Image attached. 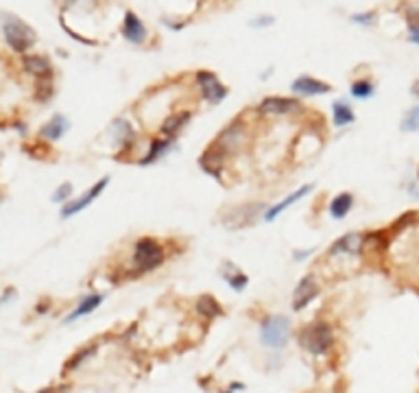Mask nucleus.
Returning a JSON list of instances; mask_svg holds the SVG:
<instances>
[{"instance_id":"obj_18","label":"nucleus","mask_w":419,"mask_h":393,"mask_svg":"<svg viewBox=\"0 0 419 393\" xmlns=\"http://www.w3.org/2000/svg\"><path fill=\"white\" fill-rule=\"evenodd\" d=\"M223 155L225 151L221 147H214L212 151H208L204 157H201V166L204 171L212 173V175H218V171H221V164H223Z\"/></svg>"},{"instance_id":"obj_15","label":"nucleus","mask_w":419,"mask_h":393,"mask_svg":"<svg viewBox=\"0 0 419 393\" xmlns=\"http://www.w3.org/2000/svg\"><path fill=\"white\" fill-rule=\"evenodd\" d=\"M22 64H24V70H29V73L35 77H50V73H52L50 62L42 55H27Z\"/></svg>"},{"instance_id":"obj_10","label":"nucleus","mask_w":419,"mask_h":393,"mask_svg":"<svg viewBox=\"0 0 419 393\" xmlns=\"http://www.w3.org/2000/svg\"><path fill=\"white\" fill-rule=\"evenodd\" d=\"M122 35L129 42L134 44H140L147 40V29L140 22V17L134 13V11H127L125 13V22H122Z\"/></svg>"},{"instance_id":"obj_28","label":"nucleus","mask_w":419,"mask_h":393,"mask_svg":"<svg viewBox=\"0 0 419 393\" xmlns=\"http://www.w3.org/2000/svg\"><path fill=\"white\" fill-rule=\"evenodd\" d=\"M409 24H411V35H409L411 42L419 44V20H415V17H413V20H409Z\"/></svg>"},{"instance_id":"obj_23","label":"nucleus","mask_w":419,"mask_h":393,"mask_svg":"<svg viewBox=\"0 0 419 393\" xmlns=\"http://www.w3.org/2000/svg\"><path fill=\"white\" fill-rule=\"evenodd\" d=\"M188 118H190V114H188V112L175 114V116H171V118H169L166 122L162 124V131H164V134H175V131H177V129H179L181 124H184V122H186Z\"/></svg>"},{"instance_id":"obj_13","label":"nucleus","mask_w":419,"mask_h":393,"mask_svg":"<svg viewBox=\"0 0 419 393\" xmlns=\"http://www.w3.org/2000/svg\"><path fill=\"white\" fill-rule=\"evenodd\" d=\"M313 190V184H306V186H301L297 192H293V194H290V196H286V199L284 201H280L278 206H273L267 214H264V221H273V219H276L278 217V214H282L284 212V208H288V206H293L295 201H299V199H304V196L308 194V192H311Z\"/></svg>"},{"instance_id":"obj_24","label":"nucleus","mask_w":419,"mask_h":393,"mask_svg":"<svg viewBox=\"0 0 419 393\" xmlns=\"http://www.w3.org/2000/svg\"><path fill=\"white\" fill-rule=\"evenodd\" d=\"M352 94H354L356 99H367V97L374 94V85H371L369 81H356V83L352 85Z\"/></svg>"},{"instance_id":"obj_8","label":"nucleus","mask_w":419,"mask_h":393,"mask_svg":"<svg viewBox=\"0 0 419 393\" xmlns=\"http://www.w3.org/2000/svg\"><path fill=\"white\" fill-rule=\"evenodd\" d=\"M301 110V103L297 99H284V97H269L258 105V112L262 114H288Z\"/></svg>"},{"instance_id":"obj_4","label":"nucleus","mask_w":419,"mask_h":393,"mask_svg":"<svg viewBox=\"0 0 419 393\" xmlns=\"http://www.w3.org/2000/svg\"><path fill=\"white\" fill-rule=\"evenodd\" d=\"M164 262V249L155 238H140L136 243L134 252V264L140 271H153Z\"/></svg>"},{"instance_id":"obj_1","label":"nucleus","mask_w":419,"mask_h":393,"mask_svg":"<svg viewBox=\"0 0 419 393\" xmlns=\"http://www.w3.org/2000/svg\"><path fill=\"white\" fill-rule=\"evenodd\" d=\"M3 33L7 44L15 52H27L35 44V31L29 24H24L20 17H13L9 13H5L3 17Z\"/></svg>"},{"instance_id":"obj_25","label":"nucleus","mask_w":419,"mask_h":393,"mask_svg":"<svg viewBox=\"0 0 419 393\" xmlns=\"http://www.w3.org/2000/svg\"><path fill=\"white\" fill-rule=\"evenodd\" d=\"M402 129L404 131H417L419 129V105L406 114V118L402 122Z\"/></svg>"},{"instance_id":"obj_11","label":"nucleus","mask_w":419,"mask_h":393,"mask_svg":"<svg viewBox=\"0 0 419 393\" xmlns=\"http://www.w3.org/2000/svg\"><path fill=\"white\" fill-rule=\"evenodd\" d=\"M365 243H367L365 236L358 234V231H352V234H345L343 238H339L330 247V256H334V254H358Z\"/></svg>"},{"instance_id":"obj_9","label":"nucleus","mask_w":419,"mask_h":393,"mask_svg":"<svg viewBox=\"0 0 419 393\" xmlns=\"http://www.w3.org/2000/svg\"><path fill=\"white\" fill-rule=\"evenodd\" d=\"M245 142V129H243V124L241 122H234V124H229V127L218 136V142H216V147H221L225 153H232V151H236L241 145Z\"/></svg>"},{"instance_id":"obj_27","label":"nucleus","mask_w":419,"mask_h":393,"mask_svg":"<svg viewBox=\"0 0 419 393\" xmlns=\"http://www.w3.org/2000/svg\"><path fill=\"white\" fill-rule=\"evenodd\" d=\"M70 194H72V184L66 182V184H62V186L57 188V194H52V201H57V203H59V201H66Z\"/></svg>"},{"instance_id":"obj_12","label":"nucleus","mask_w":419,"mask_h":393,"mask_svg":"<svg viewBox=\"0 0 419 393\" xmlns=\"http://www.w3.org/2000/svg\"><path fill=\"white\" fill-rule=\"evenodd\" d=\"M290 87H293L297 94H308V97L327 94V92L332 90V87L327 85V83H323L319 79H313V77H299V79L293 81V85H290Z\"/></svg>"},{"instance_id":"obj_14","label":"nucleus","mask_w":419,"mask_h":393,"mask_svg":"<svg viewBox=\"0 0 419 393\" xmlns=\"http://www.w3.org/2000/svg\"><path fill=\"white\" fill-rule=\"evenodd\" d=\"M103 299H105V297H103V295H97V293H94V295H85V297L81 299V303L77 306V310L66 317V324H70V321H77V319L90 315L92 310H97V308L101 306V303H103Z\"/></svg>"},{"instance_id":"obj_20","label":"nucleus","mask_w":419,"mask_h":393,"mask_svg":"<svg viewBox=\"0 0 419 393\" xmlns=\"http://www.w3.org/2000/svg\"><path fill=\"white\" fill-rule=\"evenodd\" d=\"M66 127H68V122H66V118H62V116H55L46 127L42 129V136L46 138V140H57V138H62L64 136V131H66Z\"/></svg>"},{"instance_id":"obj_33","label":"nucleus","mask_w":419,"mask_h":393,"mask_svg":"<svg viewBox=\"0 0 419 393\" xmlns=\"http://www.w3.org/2000/svg\"><path fill=\"white\" fill-rule=\"evenodd\" d=\"M227 393H232V391H227Z\"/></svg>"},{"instance_id":"obj_31","label":"nucleus","mask_w":419,"mask_h":393,"mask_svg":"<svg viewBox=\"0 0 419 393\" xmlns=\"http://www.w3.org/2000/svg\"><path fill=\"white\" fill-rule=\"evenodd\" d=\"M11 295H13V289H7V291H5V297H3V303H7V301L11 299Z\"/></svg>"},{"instance_id":"obj_17","label":"nucleus","mask_w":419,"mask_h":393,"mask_svg":"<svg viewBox=\"0 0 419 393\" xmlns=\"http://www.w3.org/2000/svg\"><path fill=\"white\" fill-rule=\"evenodd\" d=\"M354 206V196L350 192H341L339 196H334L332 203H330V214L334 219H343L348 217V212L352 210Z\"/></svg>"},{"instance_id":"obj_32","label":"nucleus","mask_w":419,"mask_h":393,"mask_svg":"<svg viewBox=\"0 0 419 393\" xmlns=\"http://www.w3.org/2000/svg\"><path fill=\"white\" fill-rule=\"evenodd\" d=\"M243 387H245V385H241V383H234V385H232V391H239V389H243Z\"/></svg>"},{"instance_id":"obj_19","label":"nucleus","mask_w":419,"mask_h":393,"mask_svg":"<svg viewBox=\"0 0 419 393\" xmlns=\"http://www.w3.org/2000/svg\"><path fill=\"white\" fill-rule=\"evenodd\" d=\"M332 120H334L336 127H345V124L354 122V112H352V107H350V105H345L343 101H336V103L332 105Z\"/></svg>"},{"instance_id":"obj_3","label":"nucleus","mask_w":419,"mask_h":393,"mask_svg":"<svg viewBox=\"0 0 419 393\" xmlns=\"http://www.w3.org/2000/svg\"><path fill=\"white\" fill-rule=\"evenodd\" d=\"M332 341H334L332 326H327L325 321H315V324H311L304 330L301 336L304 348L311 354H325L332 348Z\"/></svg>"},{"instance_id":"obj_2","label":"nucleus","mask_w":419,"mask_h":393,"mask_svg":"<svg viewBox=\"0 0 419 393\" xmlns=\"http://www.w3.org/2000/svg\"><path fill=\"white\" fill-rule=\"evenodd\" d=\"M290 338V321L288 317L276 315V317H269L262 330H260V341L271 348V350H282Z\"/></svg>"},{"instance_id":"obj_6","label":"nucleus","mask_w":419,"mask_h":393,"mask_svg":"<svg viewBox=\"0 0 419 393\" xmlns=\"http://www.w3.org/2000/svg\"><path fill=\"white\" fill-rule=\"evenodd\" d=\"M109 184V177H105V180H99L92 188H90L83 196H79L77 201H72V203H66L64 206V210H62V217L64 219H68V217H72V214H77V212H81V210H85L90 203H92L97 196L105 190V186Z\"/></svg>"},{"instance_id":"obj_30","label":"nucleus","mask_w":419,"mask_h":393,"mask_svg":"<svg viewBox=\"0 0 419 393\" xmlns=\"http://www.w3.org/2000/svg\"><path fill=\"white\" fill-rule=\"evenodd\" d=\"M40 393H68V389L64 387V389H55V387H50V389H42Z\"/></svg>"},{"instance_id":"obj_5","label":"nucleus","mask_w":419,"mask_h":393,"mask_svg":"<svg viewBox=\"0 0 419 393\" xmlns=\"http://www.w3.org/2000/svg\"><path fill=\"white\" fill-rule=\"evenodd\" d=\"M197 83H199V87L204 90L206 101H210L212 105L221 103V101L225 99V94H227V87L218 83L216 75H214V73H208V70H204V73L197 75Z\"/></svg>"},{"instance_id":"obj_29","label":"nucleus","mask_w":419,"mask_h":393,"mask_svg":"<svg viewBox=\"0 0 419 393\" xmlns=\"http://www.w3.org/2000/svg\"><path fill=\"white\" fill-rule=\"evenodd\" d=\"M352 20H354V22H369V24H371V22H374V13H367V15H354Z\"/></svg>"},{"instance_id":"obj_16","label":"nucleus","mask_w":419,"mask_h":393,"mask_svg":"<svg viewBox=\"0 0 419 393\" xmlns=\"http://www.w3.org/2000/svg\"><path fill=\"white\" fill-rule=\"evenodd\" d=\"M197 313L206 317V319H214V317H221L223 315V308L221 303H218L212 295H201L197 299Z\"/></svg>"},{"instance_id":"obj_21","label":"nucleus","mask_w":419,"mask_h":393,"mask_svg":"<svg viewBox=\"0 0 419 393\" xmlns=\"http://www.w3.org/2000/svg\"><path fill=\"white\" fill-rule=\"evenodd\" d=\"M94 352H97V345H87V348H83L81 352H77L72 359H68V363H66V367H64V371H75V369H79L90 356H94Z\"/></svg>"},{"instance_id":"obj_22","label":"nucleus","mask_w":419,"mask_h":393,"mask_svg":"<svg viewBox=\"0 0 419 393\" xmlns=\"http://www.w3.org/2000/svg\"><path fill=\"white\" fill-rule=\"evenodd\" d=\"M171 147V140H153V145H151V151H149V155L142 159V164H151V162H155V159L166 151Z\"/></svg>"},{"instance_id":"obj_7","label":"nucleus","mask_w":419,"mask_h":393,"mask_svg":"<svg viewBox=\"0 0 419 393\" xmlns=\"http://www.w3.org/2000/svg\"><path fill=\"white\" fill-rule=\"evenodd\" d=\"M317 295H319V284L315 282L313 276H306L293 293V310H304Z\"/></svg>"},{"instance_id":"obj_26","label":"nucleus","mask_w":419,"mask_h":393,"mask_svg":"<svg viewBox=\"0 0 419 393\" xmlns=\"http://www.w3.org/2000/svg\"><path fill=\"white\" fill-rule=\"evenodd\" d=\"M227 284L234 289V291H243L245 287H247V276H243V273H239V271H234L232 276H227Z\"/></svg>"}]
</instances>
